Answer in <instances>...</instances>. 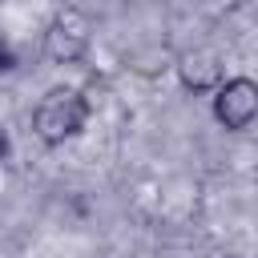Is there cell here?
Segmentation results:
<instances>
[{
	"mask_svg": "<svg viewBox=\"0 0 258 258\" xmlns=\"http://www.w3.org/2000/svg\"><path fill=\"white\" fill-rule=\"evenodd\" d=\"M210 113L226 133H246L258 117V81L254 77H226L210 93Z\"/></svg>",
	"mask_w": 258,
	"mask_h": 258,
	"instance_id": "7a4b0ae2",
	"label": "cell"
},
{
	"mask_svg": "<svg viewBox=\"0 0 258 258\" xmlns=\"http://www.w3.org/2000/svg\"><path fill=\"white\" fill-rule=\"evenodd\" d=\"M89 36H93L89 16L77 12V8H64L44 28V56L56 60V64H73V60H81L89 52Z\"/></svg>",
	"mask_w": 258,
	"mask_h": 258,
	"instance_id": "3957f363",
	"label": "cell"
},
{
	"mask_svg": "<svg viewBox=\"0 0 258 258\" xmlns=\"http://www.w3.org/2000/svg\"><path fill=\"white\" fill-rule=\"evenodd\" d=\"M8 157H12V137H8V129L0 125V165H4Z\"/></svg>",
	"mask_w": 258,
	"mask_h": 258,
	"instance_id": "8992f818",
	"label": "cell"
},
{
	"mask_svg": "<svg viewBox=\"0 0 258 258\" xmlns=\"http://www.w3.org/2000/svg\"><path fill=\"white\" fill-rule=\"evenodd\" d=\"M177 77L189 93H214L226 77H222V64L214 52H185L181 64H177Z\"/></svg>",
	"mask_w": 258,
	"mask_h": 258,
	"instance_id": "277c9868",
	"label": "cell"
},
{
	"mask_svg": "<svg viewBox=\"0 0 258 258\" xmlns=\"http://www.w3.org/2000/svg\"><path fill=\"white\" fill-rule=\"evenodd\" d=\"M12 69H16V48L0 36V77H4V73H12Z\"/></svg>",
	"mask_w": 258,
	"mask_h": 258,
	"instance_id": "5b68a950",
	"label": "cell"
},
{
	"mask_svg": "<svg viewBox=\"0 0 258 258\" xmlns=\"http://www.w3.org/2000/svg\"><path fill=\"white\" fill-rule=\"evenodd\" d=\"M89 113H93V105H89V97L81 89L56 85V89H48L36 101V109H32V133L40 137V145L56 149V145L81 137V129L89 125Z\"/></svg>",
	"mask_w": 258,
	"mask_h": 258,
	"instance_id": "6da1fadb",
	"label": "cell"
}]
</instances>
